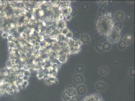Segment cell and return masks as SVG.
I'll list each match as a JSON object with an SVG mask.
<instances>
[{
	"mask_svg": "<svg viewBox=\"0 0 135 101\" xmlns=\"http://www.w3.org/2000/svg\"><path fill=\"white\" fill-rule=\"evenodd\" d=\"M77 95L82 96L87 94V88L85 85L81 84L78 85L75 88Z\"/></svg>",
	"mask_w": 135,
	"mask_h": 101,
	"instance_id": "obj_4",
	"label": "cell"
},
{
	"mask_svg": "<svg viewBox=\"0 0 135 101\" xmlns=\"http://www.w3.org/2000/svg\"><path fill=\"white\" fill-rule=\"evenodd\" d=\"M91 95L94 101H101L102 100L101 96L100 94L95 93Z\"/></svg>",
	"mask_w": 135,
	"mask_h": 101,
	"instance_id": "obj_18",
	"label": "cell"
},
{
	"mask_svg": "<svg viewBox=\"0 0 135 101\" xmlns=\"http://www.w3.org/2000/svg\"><path fill=\"white\" fill-rule=\"evenodd\" d=\"M28 85V81H24L22 84L21 85V87H22V88H25Z\"/></svg>",
	"mask_w": 135,
	"mask_h": 101,
	"instance_id": "obj_28",
	"label": "cell"
},
{
	"mask_svg": "<svg viewBox=\"0 0 135 101\" xmlns=\"http://www.w3.org/2000/svg\"><path fill=\"white\" fill-rule=\"evenodd\" d=\"M56 40L58 42H64V41H67L69 39L66 38L65 35L60 34L57 36Z\"/></svg>",
	"mask_w": 135,
	"mask_h": 101,
	"instance_id": "obj_15",
	"label": "cell"
},
{
	"mask_svg": "<svg viewBox=\"0 0 135 101\" xmlns=\"http://www.w3.org/2000/svg\"><path fill=\"white\" fill-rule=\"evenodd\" d=\"M72 15H71V14H69L66 17V20L68 21H70L72 19Z\"/></svg>",
	"mask_w": 135,
	"mask_h": 101,
	"instance_id": "obj_31",
	"label": "cell"
},
{
	"mask_svg": "<svg viewBox=\"0 0 135 101\" xmlns=\"http://www.w3.org/2000/svg\"><path fill=\"white\" fill-rule=\"evenodd\" d=\"M118 47L119 49H121V50H123V49H124L126 47H127V46L122 41L121 42H120L119 43H118Z\"/></svg>",
	"mask_w": 135,
	"mask_h": 101,
	"instance_id": "obj_23",
	"label": "cell"
},
{
	"mask_svg": "<svg viewBox=\"0 0 135 101\" xmlns=\"http://www.w3.org/2000/svg\"><path fill=\"white\" fill-rule=\"evenodd\" d=\"M66 26L67 24L66 22L63 20L58 21L56 24L57 28L60 30H62L64 28H66Z\"/></svg>",
	"mask_w": 135,
	"mask_h": 101,
	"instance_id": "obj_11",
	"label": "cell"
},
{
	"mask_svg": "<svg viewBox=\"0 0 135 101\" xmlns=\"http://www.w3.org/2000/svg\"><path fill=\"white\" fill-rule=\"evenodd\" d=\"M64 92L70 98L77 95L75 88L70 84L66 86Z\"/></svg>",
	"mask_w": 135,
	"mask_h": 101,
	"instance_id": "obj_5",
	"label": "cell"
},
{
	"mask_svg": "<svg viewBox=\"0 0 135 101\" xmlns=\"http://www.w3.org/2000/svg\"><path fill=\"white\" fill-rule=\"evenodd\" d=\"M68 47L69 48L70 47H79L76 43V41L73 39H69L68 41Z\"/></svg>",
	"mask_w": 135,
	"mask_h": 101,
	"instance_id": "obj_13",
	"label": "cell"
},
{
	"mask_svg": "<svg viewBox=\"0 0 135 101\" xmlns=\"http://www.w3.org/2000/svg\"><path fill=\"white\" fill-rule=\"evenodd\" d=\"M2 95V94L1 90L0 89V96Z\"/></svg>",
	"mask_w": 135,
	"mask_h": 101,
	"instance_id": "obj_34",
	"label": "cell"
},
{
	"mask_svg": "<svg viewBox=\"0 0 135 101\" xmlns=\"http://www.w3.org/2000/svg\"><path fill=\"white\" fill-rule=\"evenodd\" d=\"M24 75H26V76L29 77L31 75L30 72L29 70H25L24 73Z\"/></svg>",
	"mask_w": 135,
	"mask_h": 101,
	"instance_id": "obj_29",
	"label": "cell"
},
{
	"mask_svg": "<svg viewBox=\"0 0 135 101\" xmlns=\"http://www.w3.org/2000/svg\"><path fill=\"white\" fill-rule=\"evenodd\" d=\"M112 47L111 44L109 43V42H106L104 44H103V50L105 51H108L111 49Z\"/></svg>",
	"mask_w": 135,
	"mask_h": 101,
	"instance_id": "obj_19",
	"label": "cell"
},
{
	"mask_svg": "<svg viewBox=\"0 0 135 101\" xmlns=\"http://www.w3.org/2000/svg\"><path fill=\"white\" fill-rule=\"evenodd\" d=\"M108 86L107 84L104 81H99L96 83L95 88L97 91L99 92L105 91L107 90Z\"/></svg>",
	"mask_w": 135,
	"mask_h": 101,
	"instance_id": "obj_6",
	"label": "cell"
},
{
	"mask_svg": "<svg viewBox=\"0 0 135 101\" xmlns=\"http://www.w3.org/2000/svg\"><path fill=\"white\" fill-rule=\"evenodd\" d=\"M122 41L127 46L130 45L134 42V38L132 35L127 34L123 38Z\"/></svg>",
	"mask_w": 135,
	"mask_h": 101,
	"instance_id": "obj_7",
	"label": "cell"
},
{
	"mask_svg": "<svg viewBox=\"0 0 135 101\" xmlns=\"http://www.w3.org/2000/svg\"><path fill=\"white\" fill-rule=\"evenodd\" d=\"M81 101H94L92 95H89L86 96Z\"/></svg>",
	"mask_w": 135,
	"mask_h": 101,
	"instance_id": "obj_24",
	"label": "cell"
},
{
	"mask_svg": "<svg viewBox=\"0 0 135 101\" xmlns=\"http://www.w3.org/2000/svg\"><path fill=\"white\" fill-rule=\"evenodd\" d=\"M72 12V8L70 7H67L63 9L62 15L64 17H66L67 15L71 14Z\"/></svg>",
	"mask_w": 135,
	"mask_h": 101,
	"instance_id": "obj_12",
	"label": "cell"
},
{
	"mask_svg": "<svg viewBox=\"0 0 135 101\" xmlns=\"http://www.w3.org/2000/svg\"><path fill=\"white\" fill-rule=\"evenodd\" d=\"M22 78L24 81H27V80L28 79L29 77L26 76V75H24L22 77Z\"/></svg>",
	"mask_w": 135,
	"mask_h": 101,
	"instance_id": "obj_32",
	"label": "cell"
},
{
	"mask_svg": "<svg viewBox=\"0 0 135 101\" xmlns=\"http://www.w3.org/2000/svg\"><path fill=\"white\" fill-rule=\"evenodd\" d=\"M7 36L6 33H3V34H2V37L3 38H5Z\"/></svg>",
	"mask_w": 135,
	"mask_h": 101,
	"instance_id": "obj_33",
	"label": "cell"
},
{
	"mask_svg": "<svg viewBox=\"0 0 135 101\" xmlns=\"http://www.w3.org/2000/svg\"><path fill=\"white\" fill-rule=\"evenodd\" d=\"M71 2L70 1H61L60 5L58 6L59 8L63 9L69 6Z\"/></svg>",
	"mask_w": 135,
	"mask_h": 101,
	"instance_id": "obj_14",
	"label": "cell"
},
{
	"mask_svg": "<svg viewBox=\"0 0 135 101\" xmlns=\"http://www.w3.org/2000/svg\"><path fill=\"white\" fill-rule=\"evenodd\" d=\"M114 17L117 22H121L123 21L125 18V15L123 12L120 11H118L115 13Z\"/></svg>",
	"mask_w": 135,
	"mask_h": 101,
	"instance_id": "obj_8",
	"label": "cell"
},
{
	"mask_svg": "<svg viewBox=\"0 0 135 101\" xmlns=\"http://www.w3.org/2000/svg\"><path fill=\"white\" fill-rule=\"evenodd\" d=\"M98 71L100 75L103 76H105L108 74L109 69L107 66H103L100 68Z\"/></svg>",
	"mask_w": 135,
	"mask_h": 101,
	"instance_id": "obj_9",
	"label": "cell"
},
{
	"mask_svg": "<svg viewBox=\"0 0 135 101\" xmlns=\"http://www.w3.org/2000/svg\"><path fill=\"white\" fill-rule=\"evenodd\" d=\"M72 81L76 85L83 84L85 81L84 76L82 74H77L72 78Z\"/></svg>",
	"mask_w": 135,
	"mask_h": 101,
	"instance_id": "obj_3",
	"label": "cell"
},
{
	"mask_svg": "<svg viewBox=\"0 0 135 101\" xmlns=\"http://www.w3.org/2000/svg\"><path fill=\"white\" fill-rule=\"evenodd\" d=\"M48 79V80L49 81L52 83H55V84H57L58 83V79L56 77H49Z\"/></svg>",
	"mask_w": 135,
	"mask_h": 101,
	"instance_id": "obj_22",
	"label": "cell"
},
{
	"mask_svg": "<svg viewBox=\"0 0 135 101\" xmlns=\"http://www.w3.org/2000/svg\"><path fill=\"white\" fill-rule=\"evenodd\" d=\"M69 31V29L67 27L64 28L63 29L61 30V34H62L64 35H66L67 34Z\"/></svg>",
	"mask_w": 135,
	"mask_h": 101,
	"instance_id": "obj_27",
	"label": "cell"
},
{
	"mask_svg": "<svg viewBox=\"0 0 135 101\" xmlns=\"http://www.w3.org/2000/svg\"><path fill=\"white\" fill-rule=\"evenodd\" d=\"M121 30L118 27L114 28L112 31L107 36L108 42L112 44H114L119 41L121 39Z\"/></svg>",
	"mask_w": 135,
	"mask_h": 101,
	"instance_id": "obj_2",
	"label": "cell"
},
{
	"mask_svg": "<svg viewBox=\"0 0 135 101\" xmlns=\"http://www.w3.org/2000/svg\"><path fill=\"white\" fill-rule=\"evenodd\" d=\"M96 26L98 33L103 36H107L112 31L114 22L110 13L104 14L100 17L97 22Z\"/></svg>",
	"mask_w": 135,
	"mask_h": 101,
	"instance_id": "obj_1",
	"label": "cell"
},
{
	"mask_svg": "<svg viewBox=\"0 0 135 101\" xmlns=\"http://www.w3.org/2000/svg\"><path fill=\"white\" fill-rule=\"evenodd\" d=\"M69 101H81L80 98L78 96L76 95L71 97V99L69 100Z\"/></svg>",
	"mask_w": 135,
	"mask_h": 101,
	"instance_id": "obj_26",
	"label": "cell"
},
{
	"mask_svg": "<svg viewBox=\"0 0 135 101\" xmlns=\"http://www.w3.org/2000/svg\"><path fill=\"white\" fill-rule=\"evenodd\" d=\"M80 40L82 41L83 44L86 45L90 42V38L89 35L85 34L81 35L80 37Z\"/></svg>",
	"mask_w": 135,
	"mask_h": 101,
	"instance_id": "obj_10",
	"label": "cell"
},
{
	"mask_svg": "<svg viewBox=\"0 0 135 101\" xmlns=\"http://www.w3.org/2000/svg\"><path fill=\"white\" fill-rule=\"evenodd\" d=\"M128 74L129 76L131 78H135V68L134 67H131L129 69Z\"/></svg>",
	"mask_w": 135,
	"mask_h": 101,
	"instance_id": "obj_20",
	"label": "cell"
},
{
	"mask_svg": "<svg viewBox=\"0 0 135 101\" xmlns=\"http://www.w3.org/2000/svg\"><path fill=\"white\" fill-rule=\"evenodd\" d=\"M76 43H77V45L79 47H81V46L83 44L82 41L80 40H76Z\"/></svg>",
	"mask_w": 135,
	"mask_h": 101,
	"instance_id": "obj_30",
	"label": "cell"
},
{
	"mask_svg": "<svg viewBox=\"0 0 135 101\" xmlns=\"http://www.w3.org/2000/svg\"><path fill=\"white\" fill-rule=\"evenodd\" d=\"M71 98L66 95L64 91L63 92L61 96V98L63 101H69Z\"/></svg>",
	"mask_w": 135,
	"mask_h": 101,
	"instance_id": "obj_21",
	"label": "cell"
},
{
	"mask_svg": "<svg viewBox=\"0 0 135 101\" xmlns=\"http://www.w3.org/2000/svg\"><path fill=\"white\" fill-rule=\"evenodd\" d=\"M65 36H66V38H67L68 39H72L73 33L72 31L69 30Z\"/></svg>",
	"mask_w": 135,
	"mask_h": 101,
	"instance_id": "obj_25",
	"label": "cell"
},
{
	"mask_svg": "<svg viewBox=\"0 0 135 101\" xmlns=\"http://www.w3.org/2000/svg\"><path fill=\"white\" fill-rule=\"evenodd\" d=\"M58 59L61 63L62 64L65 63L67 61V55H64L59 56Z\"/></svg>",
	"mask_w": 135,
	"mask_h": 101,
	"instance_id": "obj_17",
	"label": "cell"
},
{
	"mask_svg": "<svg viewBox=\"0 0 135 101\" xmlns=\"http://www.w3.org/2000/svg\"><path fill=\"white\" fill-rule=\"evenodd\" d=\"M84 67L82 64L77 65L75 68V70L78 74H82L84 73Z\"/></svg>",
	"mask_w": 135,
	"mask_h": 101,
	"instance_id": "obj_16",
	"label": "cell"
}]
</instances>
